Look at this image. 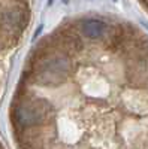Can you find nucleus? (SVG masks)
Instances as JSON below:
<instances>
[{
    "instance_id": "nucleus-1",
    "label": "nucleus",
    "mask_w": 148,
    "mask_h": 149,
    "mask_svg": "<svg viewBox=\"0 0 148 149\" xmlns=\"http://www.w3.org/2000/svg\"><path fill=\"white\" fill-rule=\"evenodd\" d=\"M69 70L70 61L66 57H54L39 66L36 79L42 85H57L66 79Z\"/></svg>"
},
{
    "instance_id": "nucleus-2",
    "label": "nucleus",
    "mask_w": 148,
    "mask_h": 149,
    "mask_svg": "<svg viewBox=\"0 0 148 149\" xmlns=\"http://www.w3.org/2000/svg\"><path fill=\"white\" fill-rule=\"evenodd\" d=\"M15 118L22 127H32L41 124L45 118L43 110L36 104H20L15 109Z\"/></svg>"
},
{
    "instance_id": "nucleus-3",
    "label": "nucleus",
    "mask_w": 148,
    "mask_h": 149,
    "mask_svg": "<svg viewBox=\"0 0 148 149\" xmlns=\"http://www.w3.org/2000/svg\"><path fill=\"white\" fill-rule=\"evenodd\" d=\"M108 27L106 24L102 19H96V18H88V19H84L81 22V31L85 37L88 39H100V37L106 33Z\"/></svg>"
}]
</instances>
